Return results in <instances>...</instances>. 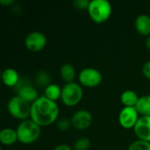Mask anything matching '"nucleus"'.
<instances>
[{"instance_id":"obj_4","label":"nucleus","mask_w":150,"mask_h":150,"mask_svg":"<svg viewBox=\"0 0 150 150\" xmlns=\"http://www.w3.org/2000/svg\"><path fill=\"white\" fill-rule=\"evenodd\" d=\"M31 105L32 104L22 99L21 98L14 96L8 101L7 110L12 117L18 120H25L30 116Z\"/></svg>"},{"instance_id":"obj_17","label":"nucleus","mask_w":150,"mask_h":150,"mask_svg":"<svg viewBox=\"0 0 150 150\" xmlns=\"http://www.w3.org/2000/svg\"><path fill=\"white\" fill-rule=\"evenodd\" d=\"M135 108L142 116H150V95L140 97Z\"/></svg>"},{"instance_id":"obj_23","label":"nucleus","mask_w":150,"mask_h":150,"mask_svg":"<svg viewBox=\"0 0 150 150\" xmlns=\"http://www.w3.org/2000/svg\"><path fill=\"white\" fill-rule=\"evenodd\" d=\"M91 1L88 0H75L74 5L79 10H88Z\"/></svg>"},{"instance_id":"obj_21","label":"nucleus","mask_w":150,"mask_h":150,"mask_svg":"<svg viewBox=\"0 0 150 150\" xmlns=\"http://www.w3.org/2000/svg\"><path fill=\"white\" fill-rule=\"evenodd\" d=\"M127 150H150V142L144 141H136L133 142Z\"/></svg>"},{"instance_id":"obj_2","label":"nucleus","mask_w":150,"mask_h":150,"mask_svg":"<svg viewBox=\"0 0 150 150\" xmlns=\"http://www.w3.org/2000/svg\"><path fill=\"white\" fill-rule=\"evenodd\" d=\"M18 140L23 144H32L40 136V127L32 120H22L17 129Z\"/></svg>"},{"instance_id":"obj_20","label":"nucleus","mask_w":150,"mask_h":150,"mask_svg":"<svg viewBox=\"0 0 150 150\" xmlns=\"http://www.w3.org/2000/svg\"><path fill=\"white\" fill-rule=\"evenodd\" d=\"M91 141L90 139L86 137L79 138L76 141L74 144V149L75 150H88L91 147Z\"/></svg>"},{"instance_id":"obj_27","label":"nucleus","mask_w":150,"mask_h":150,"mask_svg":"<svg viewBox=\"0 0 150 150\" xmlns=\"http://www.w3.org/2000/svg\"><path fill=\"white\" fill-rule=\"evenodd\" d=\"M145 47L150 50V35L149 36H148L147 37V39H146V41H145Z\"/></svg>"},{"instance_id":"obj_7","label":"nucleus","mask_w":150,"mask_h":150,"mask_svg":"<svg viewBox=\"0 0 150 150\" xmlns=\"http://www.w3.org/2000/svg\"><path fill=\"white\" fill-rule=\"evenodd\" d=\"M18 97L27 101L28 103H33L38 98V92L34 86L25 79H20L18 83L15 86Z\"/></svg>"},{"instance_id":"obj_8","label":"nucleus","mask_w":150,"mask_h":150,"mask_svg":"<svg viewBox=\"0 0 150 150\" xmlns=\"http://www.w3.org/2000/svg\"><path fill=\"white\" fill-rule=\"evenodd\" d=\"M47 45V37L41 32H32L25 39V47L32 52H40Z\"/></svg>"},{"instance_id":"obj_18","label":"nucleus","mask_w":150,"mask_h":150,"mask_svg":"<svg viewBox=\"0 0 150 150\" xmlns=\"http://www.w3.org/2000/svg\"><path fill=\"white\" fill-rule=\"evenodd\" d=\"M44 96L49 100L56 102L62 97V89L58 85L51 83L47 87L45 88Z\"/></svg>"},{"instance_id":"obj_5","label":"nucleus","mask_w":150,"mask_h":150,"mask_svg":"<svg viewBox=\"0 0 150 150\" xmlns=\"http://www.w3.org/2000/svg\"><path fill=\"white\" fill-rule=\"evenodd\" d=\"M83 95V92L81 85L75 82H72L66 83L62 88L61 99L65 105L75 106L82 100Z\"/></svg>"},{"instance_id":"obj_25","label":"nucleus","mask_w":150,"mask_h":150,"mask_svg":"<svg viewBox=\"0 0 150 150\" xmlns=\"http://www.w3.org/2000/svg\"><path fill=\"white\" fill-rule=\"evenodd\" d=\"M53 150H73L69 145L67 144H60L56 146Z\"/></svg>"},{"instance_id":"obj_3","label":"nucleus","mask_w":150,"mask_h":150,"mask_svg":"<svg viewBox=\"0 0 150 150\" xmlns=\"http://www.w3.org/2000/svg\"><path fill=\"white\" fill-rule=\"evenodd\" d=\"M87 11L89 16L94 22L102 24L111 17L112 7L107 0H91Z\"/></svg>"},{"instance_id":"obj_24","label":"nucleus","mask_w":150,"mask_h":150,"mask_svg":"<svg viewBox=\"0 0 150 150\" xmlns=\"http://www.w3.org/2000/svg\"><path fill=\"white\" fill-rule=\"evenodd\" d=\"M142 73L144 76L150 80V61H148L142 68Z\"/></svg>"},{"instance_id":"obj_15","label":"nucleus","mask_w":150,"mask_h":150,"mask_svg":"<svg viewBox=\"0 0 150 150\" xmlns=\"http://www.w3.org/2000/svg\"><path fill=\"white\" fill-rule=\"evenodd\" d=\"M139 98H140V97H138L136 92H134V91H131V90L125 91L121 94V97H120L121 103L126 107H135L138 103Z\"/></svg>"},{"instance_id":"obj_22","label":"nucleus","mask_w":150,"mask_h":150,"mask_svg":"<svg viewBox=\"0 0 150 150\" xmlns=\"http://www.w3.org/2000/svg\"><path fill=\"white\" fill-rule=\"evenodd\" d=\"M70 127H72V124H71V120L69 119L63 118L57 121V127L61 131H67L68 129H69Z\"/></svg>"},{"instance_id":"obj_10","label":"nucleus","mask_w":150,"mask_h":150,"mask_svg":"<svg viewBox=\"0 0 150 150\" xmlns=\"http://www.w3.org/2000/svg\"><path fill=\"white\" fill-rule=\"evenodd\" d=\"M72 127L78 130H85L89 128L93 121L91 113L87 110H79L70 119Z\"/></svg>"},{"instance_id":"obj_14","label":"nucleus","mask_w":150,"mask_h":150,"mask_svg":"<svg viewBox=\"0 0 150 150\" xmlns=\"http://www.w3.org/2000/svg\"><path fill=\"white\" fill-rule=\"evenodd\" d=\"M18 140V134L17 131L7 127V128H4L1 132H0V142L4 145L6 146H10L14 144Z\"/></svg>"},{"instance_id":"obj_12","label":"nucleus","mask_w":150,"mask_h":150,"mask_svg":"<svg viewBox=\"0 0 150 150\" xmlns=\"http://www.w3.org/2000/svg\"><path fill=\"white\" fill-rule=\"evenodd\" d=\"M135 28L139 33L144 36L150 35V17L146 14L139 15L134 22Z\"/></svg>"},{"instance_id":"obj_9","label":"nucleus","mask_w":150,"mask_h":150,"mask_svg":"<svg viewBox=\"0 0 150 150\" xmlns=\"http://www.w3.org/2000/svg\"><path fill=\"white\" fill-rule=\"evenodd\" d=\"M139 112L135 107H124L119 114V122L126 129L134 128L139 120Z\"/></svg>"},{"instance_id":"obj_19","label":"nucleus","mask_w":150,"mask_h":150,"mask_svg":"<svg viewBox=\"0 0 150 150\" xmlns=\"http://www.w3.org/2000/svg\"><path fill=\"white\" fill-rule=\"evenodd\" d=\"M51 82L50 76H48V74L45 71H40L37 76H36V83L42 87H47Z\"/></svg>"},{"instance_id":"obj_26","label":"nucleus","mask_w":150,"mask_h":150,"mask_svg":"<svg viewBox=\"0 0 150 150\" xmlns=\"http://www.w3.org/2000/svg\"><path fill=\"white\" fill-rule=\"evenodd\" d=\"M0 4L3 5H11L15 4V0H0Z\"/></svg>"},{"instance_id":"obj_6","label":"nucleus","mask_w":150,"mask_h":150,"mask_svg":"<svg viewBox=\"0 0 150 150\" xmlns=\"http://www.w3.org/2000/svg\"><path fill=\"white\" fill-rule=\"evenodd\" d=\"M102 74L99 70L94 68H85L79 73V83L88 88H93L100 84L102 82Z\"/></svg>"},{"instance_id":"obj_13","label":"nucleus","mask_w":150,"mask_h":150,"mask_svg":"<svg viewBox=\"0 0 150 150\" xmlns=\"http://www.w3.org/2000/svg\"><path fill=\"white\" fill-rule=\"evenodd\" d=\"M3 83L8 87H15L19 82V76L16 69L12 68H7L2 72Z\"/></svg>"},{"instance_id":"obj_16","label":"nucleus","mask_w":150,"mask_h":150,"mask_svg":"<svg viewBox=\"0 0 150 150\" xmlns=\"http://www.w3.org/2000/svg\"><path fill=\"white\" fill-rule=\"evenodd\" d=\"M60 75H61L62 79L64 82H66V83H72L76 77V69L72 64L65 63L61 67Z\"/></svg>"},{"instance_id":"obj_11","label":"nucleus","mask_w":150,"mask_h":150,"mask_svg":"<svg viewBox=\"0 0 150 150\" xmlns=\"http://www.w3.org/2000/svg\"><path fill=\"white\" fill-rule=\"evenodd\" d=\"M134 131L139 140L150 142V116L140 117Z\"/></svg>"},{"instance_id":"obj_1","label":"nucleus","mask_w":150,"mask_h":150,"mask_svg":"<svg viewBox=\"0 0 150 150\" xmlns=\"http://www.w3.org/2000/svg\"><path fill=\"white\" fill-rule=\"evenodd\" d=\"M59 116V107L56 102L45 96L39 97L31 105L30 118L40 127L53 124Z\"/></svg>"}]
</instances>
